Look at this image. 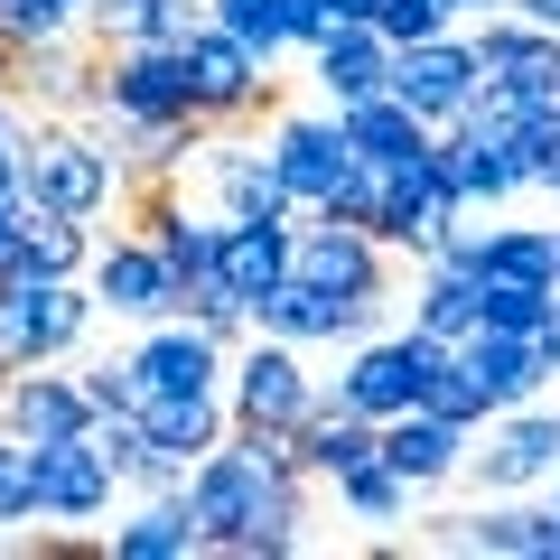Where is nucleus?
<instances>
[{
  "mask_svg": "<svg viewBox=\"0 0 560 560\" xmlns=\"http://www.w3.org/2000/svg\"><path fill=\"white\" fill-rule=\"evenodd\" d=\"M224 364H234V346H215L197 318H150L131 337V374L140 393H224Z\"/></svg>",
  "mask_w": 560,
  "mask_h": 560,
  "instance_id": "4468645a",
  "label": "nucleus"
},
{
  "mask_svg": "<svg viewBox=\"0 0 560 560\" xmlns=\"http://www.w3.org/2000/svg\"><path fill=\"white\" fill-rule=\"evenodd\" d=\"M440 364H448V337H430V327H374V337L346 346L327 393L364 420H393V411H420V393H430Z\"/></svg>",
  "mask_w": 560,
  "mask_h": 560,
  "instance_id": "f03ea898",
  "label": "nucleus"
},
{
  "mask_svg": "<svg viewBox=\"0 0 560 560\" xmlns=\"http://www.w3.org/2000/svg\"><path fill=\"white\" fill-rule=\"evenodd\" d=\"M337 504H346V514H355V523H411L420 486L401 477V467H383V448H374V458H364V467H346V477H337Z\"/></svg>",
  "mask_w": 560,
  "mask_h": 560,
  "instance_id": "2f4dec72",
  "label": "nucleus"
},
{
  "mask_svg": "<svg viewBox=\"0 0 560 560\" xmlns=\"http://www.w3.org/2000/svg\"><path fill=\"white\" fill-rule=\"evenodd\" d=\"M308 84H318V103H364L393 84V38H383L374 20H337L318 47H308Z\"/></svg>",
  "mask_w": 560,
  "mask_h": 560,
  "instance_id": "6ab92c4d",
  "label": "nucleus"
},
{
  "mask_svg": "<svg viewBox=\"0 0 560 560\" xmlns=\"http://www.w3.org/2000/svg\"><path fill=\"white\" fill-rule=\"evenodd\" d=\"M551 308H560V280H486V327H523V337H541Z\"/></svg>",
  "mask_w": 560,
  "mask_h": 560,
  "instance_id": "c9c22d12",
  "label": "nucleus"
},
{
  "mask_svg": "<svg viewBox=\"0 0 560 560\" xmlns=\"http://www.w3.org/2000/svg\"><path fill=\"white\" fill-rule=\"evenodd\" d=\"M308 486H318L308 467L271 477V486H261V504L243 514V533L224 541V560H290V551L308 541Z\"/></svg>",
  "mask_w": 560,
  "mask_h": 560,
  "instance_id": "a878e982",
  "label": "nucleus"
},
{
  "mask_svg": "<svg viewBox=\"0 0 560 560\" xmlns=\"http://www.w3.org/2000/svg\"><path fill=\"white\" fill-rule=\"evenodd\" d=\"M28 486H38V523H103L113 495H121L113 458H103L84 430L75 440H38L28 448Z\"/></svg>",
  "mask_w": 560,
  "mask_h": 560,
  "instance_id": "ddd939ff",
  "label": "nucleus"
},
{
  "mask_svg": "<svg viewBox=\"0 0 560 560\" xmlns=\"http://www.w3.org/2000/svg\"><path fill=\"white\" fill-rule=\"evenodd\" d=\"M467 467H477L486 495H533V486H551V467H560V411H551V401H514V411H495L477 430V448H467Z\"/></svg>",
  "mask_w": 560,
  "mask_h": 560,
  "instance_id": "6e6552de",
  "label": "nucleus"
},
{
  "mask_svg": "<svg viewBox=\"0 0 560 560\" xmlns=\"http://www.w3.org/2000/svg\"><path fill=\"white\" fill-rule=\"evenodd\" d=\"M477 280H560V243H551V224H486Z\"/></svg>",
  "mask_w": 560,
  "mask_h": 560,
  "instance_id": "7c9ffc66",
  "label": "nucleus"
},
{
  "mask_svg": "<svg viewBox=\"0 0 560 560\" xmlns=\"http://www.w3.org/2000/svg\"><path fill=\"white\" fill-rule=\"evenodd\" d=\"M290 467H300V448L280 440V430H243V420H234V430L187 467V514H197L206 551H224V541L243 533V514L261 504V486L290 477Z\"/></svg>",
  "mask_w": 560,
  "mask_h": 560,
  "instance_id": "f257e3e1",
  "label": "nucleus"
},
{
  "mask_svg": "<svg viewBox=\"0 0 560 560\" xmlns=\"http://www.w3.org/2000/svg\"><path fill=\"white\" fill-rule=\"evenodd\" d=\"M467 448H477V430H458V420H440V411H393L383 420V467H401L420 495L448 486V477H467Z\"/></svg>",
  "mask_w": 560,
  "mask_h": 560,
  "instance_id": "412c9836",
  "label": "nucleus"
},
{
  "mask_svg": "<svg viewBox=\"0 0 560 560\" xmlns=\"http://www.w3.org/2000/svg\"><path fill=\"white\" fill-rule=\"evenodd\" d=\"M551 243H560V224H551Z\"/></svg>",
  "mask_w": 560,
  "mask_h": 560,
  "instance_id": "09e8293b",
  "label": "nucleus"
},
{
  "mask_svg": "<svg viewBox=\"0 0 560 560\" xmlns=\"http://www.w3.org/2000/svg\"><path fill=\"white\" fill-rule=\"evenodd\" d=\"M300 224V215H290ZM290 224H253V215H224V253H215V280L234 300H261L290 280Z\"/></svg>",
  "mask_w": 560,
  "mask_h": 560,
  "instance_id": "cd10ccee",
  "label": "nucleus"
},
{
  "mask_svg": "<svg viewBox=\"0 0 560 560\" xmlns=\"http://www.w3.org/2000/svg\"><path fill=\"white\" fill-rule=\"evenodd\" d=\"M458 364L486 383V401H495V411L551 393V355H541V337H523V327H486V318H477V327L458 337Z\"/></svg>",
  "mask_w": 560,
  "mask_h": 560,
  "instance_id": "a211bd4d",
  "label": "nucleus"
},
{
  "mask_svg": "<svg viewBox=\"0 0 560 560\" xmlns=\"http://www.w3.org/2000/svg\"><path fill=\"white\" fill-rule=\"evenodd\" d=\"M374 28H383L393 47H411V38H440V28H458V10H448V0H383Z\"/></svg>",
  "mask_w": 560,
  "mask_h": 560,
  "instance_id": "4c0bfd02",
  "label": "nucleus"
},
{
  "mask_svg": "<svg viewBox=\"0 0 560 560\" xmlns=\"http://www.w3.org/2000/svg\"><path fill=\"white\" fill-rule=\"evenodd\" d=\"M327 10H337V20H374L383 0H327Z\"/></svg>",
  "mask_w": 560,
  "mask_h": 560,
  "instance_id": "c03bdc74",
  "label": "nucleus"
},
{
  "mask_svg": "<svg viewBox=\"0 0 560 560\" xmlns=\"http://www.w3.org/2000/svg\"><path fill=\"white\" fill-rule=\"evenodd\" d=\"M327 28H337V10H327V0H290V47H300V57L327 38Z\"/></svg>",
  "mask_w": 560,
  "mask_h": 560,
  "instance_id": "ea45409f",
  "label": "nucleus"
},
{
  "mask_svg": "<svg viewBox=\"0 0 560 560\" xmlns=\"http://www.w3.org/2000/svg\"><path fill=\"white\" fill-rule=\"evenodd\" d=\"M477 318H486V280L467 271V261L420 253V280H411V327H430V337H448V346H458Z\"/></svg>",
  "mask_w": 560,
  "mask_h": 560,
  "instance_id": "c85d7f7f",
  "label": "nucleus"
},
{
  "mask_svg": "<svg viewBox=\"0 0 560 560\" xmlns=\"http://www.w3.org/2000/svg\"><path fill=\"white\" fill-rule=\"evenodd\" d=\"M318 393H327V383L308 374V346L261 337V327L234 346V364H224V401H234L243 430H280V440H290V430L318 411Z\"/></svg>",
  "mask_w": 560,
  "mask_h": 560,
  "instance_id": "20e7f679",
  "label": "nucleus"
},
{
  "mask_svg": "<svg viewBox=\"0 0 560 560\" xmlns=\"http://www.w3.org/2000/svg\"><path fill=\"white\" fill-rule=\"evenodd\" d=\"M103 541H113V560H197L206 551L197 514H187V486L178 495H140L121 523H103Z\"/></svg>",
  "mask_w": 560,
  "mask_h": 560,
  "instance_id": "bb28decb",
  "label": "nucleus"
},
{
  "mask_svg": "<svg viewBox=\"0 0 560 560\" xmlns=\"http://www.w3.org/2000/svg\"><path fill=\"white\" fill-rule=\"evenodd\" d=\"M10 75H20V47H10V38H0V84H10Z\"/></svg>",
  "mask_w": 560,
  "mask_h": 560,
  "instance_id": "49530a36",
  "label": "nucleus"
},
{
  "mask_svg": "<svg viewBox=\"0 0 560 560\" xmlns=\"http://www.w3.org/2000/svg\"><path fill=\"white\" fill-rule=\"evenodd\" d=\"M337 121H346V140H355V160H374V168H401V178H411V168L430 160V140H440L430 121L411 113V103L393 94V84H383V94H364V103H346Z\"/></svg>",
  "mask_w": 560,
  "mask_h": 560,
  "instance_id": "5701e85b",
  "label": "nucleus"
},
{
  "mask_svg": "<svg viewBox=\"0 0 560 560\" xmlns=\"http://www.w3.org/2000/svg\"><path fill=\"white\" fill-rule=\"evenodd\" d=\"M187 84H197V121H206V131H243L253 113L280 103L271 57H253V47H243L234 28H215V20L187 38Z\"/></svg>",
  "mask_w": 560,
  "mask_h": 560,
  "instance_id": "39448f33",
  "label": "nucleus"
},
{
  "mask_svg": "<svg viewBox=\"0 0 560 560\" xmlns=\"http://www.w3.org/2000/svg\"><path fill=\"white\" fill-rule=\"evenodd\" d=\"M84 280H94L103 318H131V327L178 318V308H187V280L160 261V243L140 234V224H131V234H113V243H94V271H84Z\"/></svg>",
  "mask_w": 560,
  "mask_h": 560,
  "instance_id": "1a4fd4ad",
  "label": "nucleus"
},
{
  "mask_svg": "<svg viewBox=\"0 0 560 560\" xmlns=\"http://www.w3.org/2000/svg\"><path fill=\"white\" fill-rule=\"evenodd\" d=\"M271 168H280V187H290V206L318 215L346 187V168H355V140H346L337 103H327V113H280L271 121Z\"/></svg>",
  "mask_w": 560,
  "mask_h": 560,
  "instance_id": "9b49d317",
  "label": "nucleus"
},
{
  "mask_svg": "<svg viewBox=\"0 0 560 560\" xmlns=\"http://www.w3.org/2000/svg\"><path fill=\"white\" fill-rule=\"evenodd\" d=\"M20 290H28V346H38V364H75L94 318H103L94 280H20Z\"/></svg>",
  "mask_w": 560,
  "mask_h": 560,
  "instance_id": "393cba45",
  "label": "nucleus"
},
{
  "mask_svg": "<svg viewBox=\"0 0 560 560\" xmlns=\"http://www.w3.org/2000/svg\"><path fill=\"white\" fill-rule=\"evenodd\" d=\"M206 20L215 28H234L253 57H271L280 66V47H290V0H206Z\"/></svg>",
  "mask_w": 560,
  "mask_h": 560,
  "instance_id": "72a5a7b5",
  "label": "nucleus"
},
{
  "mask_svg": "<svg viewBox=\"0 0 560 560\" xmlns=\"http://www.w3.org/2000/svg\"><path fill=\"white\" fill-rule=\"evenodd\" d=\"M0 523H38V486H28V440L0 430Z\"/></svg>",
  "mask_w": 560,
  "mask_h": 560,
  "instance_id": "58836bf2",
  "label": "nucleus"
},
{
  "mask_svg": "<svg viewBox=\"0 0 560 560\" xmlns=\"http://www.w3.org/2000/svg\"><path fill=\"white\" fill-rule=\"evenodd\" d=\"M131 420H140V440H150V448H168L178 467H197L206 448L234 430V401H224V393H140Z\"/></svg>",
  "mask_w": 560,
  "mask_h": 560,
  "instance_id": "4be33fe9",
  "label": "nucleus"
},
{
  "mask_svg": "<svg viewBox=\"0 0 560 560\" xmlns=\"http://www.w3.org/2000/svg\"><path fill=\"white\" fill-rule=\"evenodd\" d=\"M504 10H523V20H541V28H560V0H504Z\"/></svg>",
  "mask_w": 560,
  "mask_h": 560,
  "instance_id": "a19ab883",
  "label": "nucleus"
},
{
  "mask_svg": "<svg viewBox=\"0 0 560 560\" xmlns=\"http://www.w3.org/2000/svg\"><path fill=\"white\" fill-rule=\"evenodd\" d=\"M420 411H440V420H458V430H486L495 420V401H486V383L458 364V346H448V364L430 374V393H420Z\"/></svg>",
  "mask_w": 560,
  "mask_h": 560,
  "instance_id": "f704fd0d",
  "label": "nucleus"
},
{
  "mask_svg": "<svg viewBox=\"0 0 560 560\" xmlns=\"http://www.w3.org/2000/svg\"><path fill=\"white\" fill-rule=\"evenodd\" d=\"M187 318H197L215 346H243V337H253V300H234L224 280H197V290H187Z\"/></svg>",
  "mask_w": 560,
  "mask_h": 560,
  "instance_id": "e433bc0d",
  "label": "nucleus"
},
{
  "mask_svg": "<svg viewBox=\"0 0 560 560\" xmlns=\"http://www.w3.org/2000/svg\"><path fill=\"white\" fill-rule=\"evenodd\" d=\"M0 383H10V374H0Z\"/></svg>",
  "mask_w": 560,
  "mask_h": 560,
  "instance_id": "8fccbe9b",
  "label": "nucleus"
},
{
  "mask_svg": "<svg viewBox=\"0 0 560 560\" xmlns=\"http://www.w3.org/2000/svg\"><path fill=\"white\" fill-rule=\"evenodd\" d=\"M0 38L20 47H57V38H84V0H0Z\"/></svg>",
  "mask_w": 560,
  "mask_h": 560,
  "instance_id": "473e14b6",
  "label": "nucleus"
},
{
  "mask_svg": "<svg viewBox=\"0 0 560 560\" xmlns=\"http://www.w3.org/2000/svg\"><path fill=\"white\" fill-rule=\"evenodd\" d=\"M477 84H486V66H477V47H467V28H440V38L393 47V94L411 103L430 131H458V113H467Z\"/></svg>",
  "mask_w": 560,
  "mask_h": 560,
  "instance_id": "9d476101",
  "label": "nucleus"
},
{
  "mask_svg": "<svg viewBox=\"0 0 560 560\" xmlns=\"http://www.w3.org/2000/svg\"><path fill=\"white\" fill-rule=\"evenodd\" d=\"M0 430H20L28 448L75 440V430H94V393H84V374H66V364H20V374L0 383Z\"/></svg>",
  "mask_w": 560,
  "mask_h": 560,
  "instance_id": "dca6fc26",
  "label": "nucleus"
},
{
  "mask_svg": "<svg viewBox=\"0 0 560 560\" xmlns=\"http://www.w3.org/2000/svg\"><path fill=\"white\" fill-rule=\"evenodd\" d=\"M290 448H300V467H308L318 486H337L346 467H364V458L383 448V420H364V411H346L337 393H318V411L290 430Z\"/></svg>",
  "mask_w": 560,
  "mask_h": 560,
  "instance_id": "b1692460",
  "label": "nucleus"
},
{
  "mask_svg": "<svg viewBox=\"0 0 560 560\" xmlns=\"http://www.w3.org/2000/svg\"><path fill=\"white\" fill-rule=\"evenodd\" d=\"M20 150H28V197L57 206V215H84V224H94L103 206L121 197V160L84 131L75 113H38Z\"/></svg>",
  "mask_w": 560,
  "mask_h": 560,
  "instance_id": "7ed1b4c3",
  "label": "nucleus"
},
{
  "mask_svg": "<svg viewBox=\"0 0 560 560\" xmlns=\"http://www.w3.org/2000/svg\"><path fill=\"white\" fill-rule=\"evenodd\" d=\"M206 197H215V215H253V224H290L300 215L290 187H280V168H271V140H243V131L206 140Z\"/></svg>",
  "mask_w": 560,
  "mask_h": 560,
  "instance_id": "2eb2a0df",
  "label": "nucleus"
},
{
  "mask_svg": "<svg viewBox=\"0 0 560 560\" xmlns=\"http://www.w3.org/2000/svg\"><path fill=\"white\" fill-rule=\"evenodd\" d=\"M430 551H486V560H551L560 551V504L533 495H486L477 514H440Z\"/></svg>",
  "mask_w": 560,
  "mask_h": 560,
  "instance_id": "f8f14e48",
  "label": "nucleus"
},
{
  "mask_svg": "<svg viewBox=\"0 0 560 560\" xmlns=\"http://www.w3.org/2000/svg\"><path fill=\"white\" fill-rule=\"evenodd\" d=\"M448 150H458V197L477 206V215L533 187V168H523V140H477V131H448Z\"/></svg>",
  "mask_w": 560,
  "mask_h": 560,
  "instance_id": "c756f323",
  "label": "nucleus"
},
{
  "mask_svg": "<svg viewBox=\"0 0 560 560\" xmlns=\"http://www.w3.org/2000/svg\"><path fill=\"white\" fill-rule=\"evenodd\" d=\"M541 355H551V374H560V308L541 318Z\"/></svg>",
  "mask_w": 560,
  "mask_h": 560,
  "instance_id": "37998d69",
  "label": "nucleus"
},
{
  "mask_svg": "<svg viewBox=\"0 0 560 560\" xmlns=\"http://www.w3.org/2000/svg\"><path fill=\"white\" fill-rule=\"evenodd\" d=\"M290 280L337 290V300H374V290H393V243H374L346 215H300L290 224Z\"/></svg>",
  "mask_w": 560,
  "mask_h": 560,
  "instance_id": "423d86ee",
  "label": "nucleus"
},
{
  "mask_svg": "<svg viewBox=\"0 0 560 560\" xmlns=\"http://www.w3.org/2000/svg\"><path fill=\"white\" fill-rule=\"evenodd\" d=\"M467 47H477V66L495 84H514V94H560V28L523 20V10H477Z\"/></svg>",
  "mask_w": 560,
  "mask_h": 560,
  "instance_id": "f3484780",
  "label": "nucleus"
},
{
  "mask_svg": "<svg viewBox=\"0 0 560 560\" xmlns=\"http://www.w3.org/2000/svg\"><path fill=\"white\" fill-rule=\"evenodd\" d=\"M20 215H28V197H20V206H0V253L20 243Z\"/></svg>",
  "mask_w": 560,
  "mask_h": 560,
  "instance_id": "79ce46f5",
  "label": "nucleus"
},
{
  "mask_svg": "<svg viewBox=\"0 0 560 560\" xmlns=\"http://www.w3.org/2000/svg\"><path fill=\"white\" fill-rule=\"evenodd\" d=\"M94 94L113 103V113H131V121H197L187 47H160V38H121V47H103Z\"/></svg>",
  "mask_w": 560,
  "mask_h": 560,
  "instance_id": "0eeeda50",
  "label": "nucleus"
},
{
  "mask_svg": "<svg viewBox=\"0 0 560 560\" xmlns=\"http://www.w3.org/2000/svg\"><path fill=\"white\" fill-rule=\"evenodd\" d=\"M551 197H560V187H551Z\"/></svg>",
  "mask_w": 560,
  "mask_h": 560,
  "instance_id": "3c124183",
  "label": "nucleus"
},
{
  "mask_svg": "<svg viewBox=\"0 0 560 560\" xmlns=\"http://www.w3.org/2000/svg\"><path fill=\"white\" fill-rule=\"evenodd\" d=\"M84 271H94V224H84V215H57V206L28 197L20 243L0 253V280H84Z\"/></svg>",
  "mask_w": 560,
  "mask_h": 560,
  "instance_id": "aec40b11",
  "label": "nucleus"
},
{
  "mask_svg": "<svg viewBox=\"0 0 560 560\" xmlns=\"http://www.w3.org/2000/svg\"><path fill=\"white\" fill-rule=\"evenodd\" d=\"M551 504H560V467H551Z\"/></svg>",
  "mask_w": 560,
  "mask_h": 560,
  "instance_id": "de8ad7c7",
  "label": "nucleus"
},
{
  "mask_svg": "<svg viewBox=\"0 0 560 560\" xmlns=\"http://www.w3.org/2000/svg\"><path fill=\"white\" fill-rule=\"evenodd\" d=\"M448 10H458V20H477V10H504V0H448Z\"/></svg>",
  "mask_w": 560,
  "mask_h": 560,
  "instance_id": "a18cd8bd",
  "label": "nucleus"
}]
</instances>
